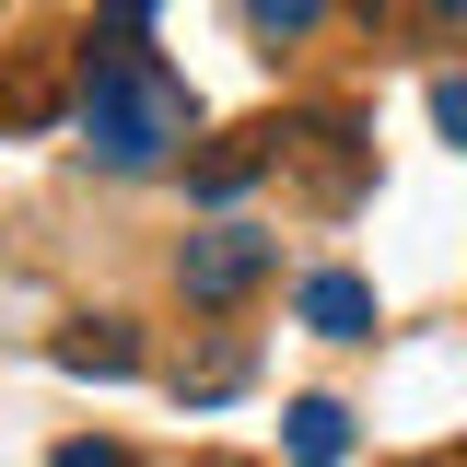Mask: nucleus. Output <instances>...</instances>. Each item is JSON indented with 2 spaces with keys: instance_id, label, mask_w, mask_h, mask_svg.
<instances>
[{
  "instance_id": "1",
  "label": "nucleus",
  "mask_w": 467,
  "mask_h": 467,
  "mask_svg": "<svg viewBox=\"0 0 467 467\" xmlns=\"http://www.w3.org/2000/svg\"><path fill=\"white\" fill-rule=\"evenodd\" d=\"M70 117H82V152L106 175H152L175 140H187V82H175L152 47H94Z\"/></svg>"
},
{
  "instance_id": "2",
  "label": "nucleus",
  "mask_w": 467,
  "mask_h": 467,
  "mask_svg": "<svg viewBox=\"0 0 467 467\" xmlns=\"http://www.w3.org/2000/svg\"><path fill=\"white\" fill-rule=\"evenodd\" d=\"M269 269H281V245H269L257 223H211V234H187V257H175L187 304H211V316H223V304H245Z\"/></svg>"
},
{
  "instance_id": "3",
  "label": "nucleus",
  "mask_w": 467,
  "mask_h": 467,
  "mask_svg": "<svg viewBox=\"0 0 467 467\" xmlns=\"http://www.w3.org/2000/svg\"><path fill=\"white\" fill-rule=\"evenodd\" d=\"M269 164H281V129H234V140H211V152L187 164V199H211V211H223V199H245Z\"/></svg>"
},
{
  "instance_id": "4",
  "label": "nucleus",
  "mask_w": 467,
  "mask_h": 467,
  "mask_svg": "<svg viewBox=\"0 0 467 467\" xmlns=\"http://www.w3.org/2000/svg\"><path fill=\"white\" fill-rule=\"evenodd\" d=\"M292 304H304V327H316V339H374V281H350V269H316Z\"/></svg>"
},
{
  "instance_id": "5",
  "label": "nucleus",
  "mask_w": 467,
  "mask_h": 467,
  "mask_svg": "<svg viewBox=\"0 0 467 467\" xmlns=\"http://www.w3.org/2000/svg\"><path fill=\"white\" fill-rule=\"evenodd\" d=\"M281 456H292V467H339V456H350V409H339V398H292Z\"/></svg>"
},
{
  "instance_id": "6",
  "label": "nucleus",
  "mask_w": 467,
  "mask_h": 467,
  "mask_svg": "<svg viewBox=\"0 0 467 467\" xmlns=\"http://www.w3.org/2000/svg\"><path fill=\"white\" fill-rule=\"evenodd\" d=\"M58 374H140V339L117 316H82V327H58Z\"/></svg>"
},
{
  "instance_id": "7",
  "label": "nucleus",
  "mask_w": 467,
  "mask_h": 467,
  "mask_svg": "<svg viewBox=\"0 0 467 467\" xmlns=\"http://www.w3.org/2000/svg\"><path fill=\"white\" fill-rule=\"evenodd\" d=\"M234 386H245V339H211V350H199V362H175V398H187V409H211V398H234Z\"/></svg>"
},
{
  "instance_id": "8",
  "label": "nucleus",
  "mask_w": 467,
  "mask_h": 467,
  "mask_svg": "<svg viewBox=\"0 0 467 467\" xmlns=\"http://www.w3.org/2000/svg\"><path fill=\"white\" fill-rule=\"evenodd\" d=\"M36 117H58V58H24L0 82V129H36Z\"/></svg>"
},
{
  "instance_id": "9",
  "label": "nucleus",
  "mask_w": 467,
  "mask_h": 467,
  "mask_svg": "<svg viewBox=\"0 0 467 467\" xmlns=\"http://www.w3.org/2000/svg\"><path fill=\"white\" fill-rule=\"evenodd\" d=\"M316 12H327V0H245V24H257V36H304Z\"/></svg>"
},
{
  "instance_id": "10",
  "label": "nucleus",
  "mask_w": 467,
  "mask_h": 467,
  "mask_svg": "<svg viewBox=\"0 0 467 467\" xmlns=\"http://www.w3.org/2000/svg\"><path fill=\"white\" fill-rule=\"evenodd\" d=\"M432 129L467 152V70H444V82H432Z\"/></svg>"
},
{
  "instance_id": "11",
  "label": "nucleus",
  "mask_w": 467,
  "mask_h": 467,
  "mask_svg": "<svg viewBox=\"0 0 467 467\" xmlns=\"http://www.w3.org/2000/svg\"><path fill=\"white\" fill-rule=\"evenodd\" d=\"M140 24H152V0H106V24H94V47H140Z\"/></svg>"
},
{
  "instance_id": "12",
  "label": "nucleus",
  "mask_w": 467,
  "mask_h": 467,
  "mask_svg": "<svg viewBox=\"0 0 467 467\" xmlns=\"http://www.w3.org/2000/svg\"><path fill=\"white\" fill-rule=\"evenodd\" d=\"M47 467H129V444H58Z\"/></svg>"
},
{
  "instance_id": "13",
  "label": "nucleus",
  "mask_w": 467,
  "mask_h": 467,
  "mask_svg": "<svg viewBox=\"0 0 467 467\" xmlns=\"http://www.w3.org/2000/svg\"><path fill=\"white\" fill-rule=\"evenodd\" d=\"M187 467H257V456H187Z\"/></svg>"
},
{
  "instance_id": "14",
  "label": "nucleus",
  "mask_w": 467,
  "mask_h": 467,
  "mask_svg": "<svg viewBox=\"0 0 467 467\" xmlns=\"http://www.w3.org/2000/svg\"><path fill=\"white\" fill-rule=\"evenodd\" d=\"M432 12H467V0H432Z\"/></svg>"
},
{
  "instance_id": "15",
  "label": "nucleus",
  "mask_w": 467,
  "mask_h": 467,
  "mask_svg": "<svg viewBox=\"0 0 467 467\" xmlns=\"http://www.w3.org/2000/svg\"><path fill=\"white\" fill-rule=\"evenodd\" d=\"M444 467H467V444H456V456H444Z\"/></svg>"
}]
</instances>
